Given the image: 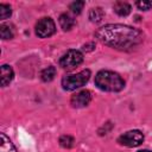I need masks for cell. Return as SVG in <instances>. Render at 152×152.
<instances>
[{
  "instance_id": "3",
  "label": "cell",
  "mask_w": 152,
  "mask_h": 152,
  "mask_svg": "<svg viewBox=\"0 0 152 152\" xmlns=\"http://www.w3.org/2000/svg\"><path fill=\"white\" fill-rule=\"evenodd\" d=\"M90 78V70L86 69L82 70L77 74H72V75H66L62 78V87L64 90H75L77 88H81L82 86H84Z\"/></svg>"
},
{
  "instance_id": "15",
  "label": "cell",
  "mask_w": 152,
  "mask_h": 152,
  "mask_svg": "<svg viewBox=\"0 0 152 152\" xmlns=\"http://www.w3.org/2000/svg\"><path fill=\"white\" fill-rule=\"evenodd\" d=\"M0 36L2 39H11V38H13V31L11 30V27L8 25L1 24L0 25Z\"/></svg>"
},
{
  "instance_id": "12",
  "label": "cell",
  "mask_w": 152,
  "mask_h": 152,
  "mask_svg": "<svg viewBox=\"0 0 152 152\" xmlns=\"http://www.w3.org/2000/svg\"><path fill=\"white\" fill-rule=\"evenodd\" d=\"M55 76H56V68L52 66V65L45 68V69L40 72V78H42V81H44V82H50V81H52V80L55 78Z\"/></svg>"
},
{
  "instance_id": "9",
  "label": "cell",
  "mask_w": 152,
  "mask_h": 152,
  "mask_svg": "<svg viewBox=\"0 0 152 152\" xmlns=\"http://www.w3.org/2000/svg\"><path fill=\"white\" fill-rule=\"evenodd\" d=\"M0 152H17L13 142L5 133H0Z\"/></svg>"
},
{
  "instance_id": "18",
  "label": "cell",
  "mask_w": 152,
  "mask_h": 152,
  "mask_svg": "<svg viewBox=\"0 0 152 152\" xmlns=\"http://www.w3.org/2000/svg\"><path fill=\"white\" fill-rule=\"evenodd\" d=\"M137 7L141 11H147L150 8H152V1L151 0H141V1H137L135 2Z\"/></svg>"
},
{
  "instance_id": "14",
  "label": "cell",
  "mask_w": 152,
  "mask_h": 152,
  "mask_svg": "<svg viewBox=\"0 0 152 152\" xmlns=\"http://www.w3.org/2000/svg\"><path fill=\"white\" fill-rule=\"evenodd\" d=\"M74 142H75V140H74V138H72L71 135L65 134V135H62V137L59 138V144H61V146L64 147V148H70V147H72V146H74Z\"/></svg>"
},
{
  "instance_id": "13",
  "label": "cell",
  "mask_w": 152,
  "mask_h": 152,
  "mask_svg": "<svg viewBox=\"0 0 152 152\" xmlns=\"http://www.w3.org/2000/svg\"><path fill=\"white\" fill-rule=\"evenodd\" d=\"M104 15V12L102 11L101 7H95V8H91L90 12H89V19L93 21V23H100L102 20Z\"/></svg>"
},
{
  "instance_id": "16",
  "label": "cell",
  "mask_w": 152,
  "mask_h": 152,
  "mask_svg": "<svg viewBox=\"0 0 152 152\" xmlns=\"http://www.w3.org/2000/svg\"><path fill=\"white\" fill-rule=\"evenodd\" d=\"M11 14H12L11 6L10 5H6V4H0V19L1 20H5L8 17H11Z\"/></svg>"
},
{
  "instance_id": "17",
  "label": "cell",
  "mask_w": 152,
  "mask_h": 152,
  "mask_svg": "<svg viewBox=\"0 0 152 152\" xmlns=\"http://www.w3.org/2000/svg\"><path fill=\"white\" fill-rule=\"evenodd\" d=\"M83 7H84V1H81V0H76L70 4V10L74 14H80L82 12Z\"/></svg>"
},
{
  "instance_id": "7",
  "label": "cell",
  "mask_w": 152,
  "mask_h": 152,
  "mask_svg": "<svg viewBox=\"0 0 152 152\" xmlns=\"http://www.w3.org/2000/svg\"><path fill=\"white\" fill-rule=\"evenodd\" d=\"M90 101H91V95L89 90H81L75 95H72L70 99V103L74 108H83L88 106Z\"/></svg>"
},
{
  "instance_id": "11",
  "label": "cell",
  "mask_w": 152,
  "mask_h": 152,
  "mask_svg": "<svg viewBox=\"0 0 152 152\" xmlns=\"http://www.w3.org/2000/svg\"><path fill=\"white\" fill-rule=\"evenodd\" d=\"M59 25H61V27H62L64 31H69V30H71V28L74 27L75 20H74V18L70 17L69 14L63 13V14L59 15Z\"/></svg>"
},
{
  "instance_id": "10",
  "label": "cell",
  "mask_w": 152,
  "mask_h": 152,
  "mask_svg": "<svg viewBox=\"0 0 152 152\" xmlns=\"http://www.w3.org/2000/svg\"><path fill=\"white\" fill-rule=\"evenodd\" d=\"M113 10L120 17H126L131 13V5L128 2H125V1H116L113 5Z\"/></svg>"
},
{
  "instance_id": "4",
  "label": "cell",
  "mask_w": 152,
  "mask_h": 152,
  "mask_svg": "<svg viewBox=\"0 0 152 152\" xmlns=\"http://www.w3.org/2000/svg\"><path fill=\"white\" fill-rule=\"evenodd\" d=\"M83 62V55L78 50H69L66 51L59 59V65L63 69L71 70L78 66Z\"/></svg>"
},
{
  "instance_id": "6",
  "label": "cell",
  "mask_w": 152,
  "mask_h": 152,
  "mask_svg": "<svg viewBox=\"0 0 152 152\" xmlns=\"http://www.w3.org/2000/svg\"><path fill=\"white\" fill-rule=\"evenodd\" d=\"M119 144L127 146V147H135L139 146L142 141H144V134L138 131V129H133V131H128L124 134H121L118 139Z\"/></svg>"
},
{
  "instance_id": "5",
  "label": "cell",
  "mask_w": 152,
  "mask_h": 152,
  "mask_svg": "<svg viewBox=\"0 0 152 152\" xmlns=\"http://www.w3.org/2000/svg\"><path fill=\"white\" fill-rule=\"evenodd\" d=\"M56 32L55 21L50 17H44L36 24V34L39 38H48Z\"/></svg>"
},
{
  "instance_id": "19",
  "label": "cell",
  "mask_w": 152,
  "mask_h": 152,
  "mask_svg": "<svg viewBox=\"0 0 152 152\" xmlns=\"http://www.w3.org/2000/svg\"><path fill=\"white\" fill-rule=\"evenodd\" d=\"M138 152H151V151H148V150H140V151H138Z\"/></svg>"
},
{
  "instance_id": "8",
  "label": "cell",
  "mask_w": 152,
  "mask_h": 152,
  "mask_svg": "<svg viewBox=\"0 0 152 152\" xmlns=\"http://www.w3.org/2000/svg\"><path fill=\"white\" fill-rule=\"evenodd\" d=\"M14 77V72H13V69L7 65V64H4L1 66V86L2 87H6L11 83V81L13 80Z\"/></svg>"
},
{
  "instance_id": "2",
  "label": "cell",
  "mask_w": 152,
  "mask_h": 152,
  "mask_svg": "<svg viewBox=\"0 0 152 152\" xmlns=\"http://www.w3.org/2000/svg\"><path fill=\"white\" fill-rule=\"evenodd\" d=\"M95 84L104 91H120L125 87L122 77L110 70H101L95 76Z\"/></svg>"
},
{
  "instance_id": "1",
  "label": "cell",
  "mask_w": 152,
  "mask_h": 152,
  "mask_svg": "<svg viewBox=\"0 0 152 152\" xmlns=\"http://www.w3.org/2000/svg\"><path fill=\"white\" fill-rule=\"evenodd\" d=\"M95 37L104 45L118 50H131L144 40L140 30L122 24H108L95 32Z\"/></svg>"
}]
</instances>
